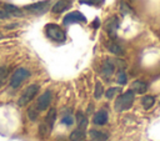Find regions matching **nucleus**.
I'll use <instances>...</instances> for the list:
<instances>
[{"label":"nucleus","mask_w":160,"mask_h":141,"mask_svg":"<svg viewBox=\"0 0 160 141\" xmlns=\"http://www.w3.org/2000/svg\"><path fill=\"white\" fill-rule=\"evenodd\" d=\"M101 71H102V75L106 76V77L110 76V75H112V72L115 71V62L111 59H106L104 61V65H102Z\"/></svg>","instance_id":"obj_10"},{"label":"nucleus","mask_w":160,"mask_h":141,"mask_svg":"<svg viewBox=\"0 0 160 141\" xmlns=\"http://www.w3.org/2000/svg\"><path fill=\"white\" fill-rule=\"evenodd\" d=\"M134 97H135V94H134L132 90L125 91L124 94H121L120 96L116 97V100H115V110L119 111V112L129 110L132 106Z\"/></svg>","instance_id":"obj_2"},{"label":"nucleus","mask_w":160,"mask_h":141,"mask_svg":"<svg viewBox=\"0 0 160 141\" xmlns=\"http://www.w3.org/2000/svg\"><path fill=\"white\" fill-rule=\"evenodd\" d=\"M102 92H104V89H102V85H101V82H96V85H95V92H94V96H95V99H100L101 96H102Z\"/></svg>","instance_id":"obj_24"},{"label":"nucleus","mask_w":160,"mask_h":141,"mask_svg":"<svg viewBox=\"0 0 160 141\" xmlns=\"http://www.w3.org/2000/svg\"><path fill=\"white\" fill-rule=\"evenodd\" d=\"M50 6V0H41V1H36V2H32V4H29V5H25L24 6V10L30 12V14H42L45 12Z\"/></svg>","instance_id":"obj_4"},{"label":"nucleus","mask_w":160,"mask_h":141,"mask_svg":"<svg viewBox=\"0 0 160 141\" xmlns=\"http://www.w3.org/2000/svg\"><path fill=\"white\" fill-rule=\"evenodd\" d=\"M45 34L51 41H55V42H64L66 40V32L58 24H52V22L46 24Z\"/></svg>","instance_id":"obj_1"},{"label":"nucleus","mask_w":160,"mask_h":141,"mask_svg":"<svg viewBox=\"0 0 160 141\" xmlns=\"http://www.w3.org/2000/svg\"><path fill=\"white\" fill-rule=\"evenodd\" d=\"M51 99H52V94L50 90H46L44 94H41L36 101V110L38 111H44L45 109L49 107L50 102H51Z\"/></svg>","instance_id":"obj_7"},{"label":"nucleus","mask_w":160,"mask_h":141,"mask_svg":"<svg viewBox=\"0 0 160 141\" xmlns=\"http://www.w3.org/2000/svg\"><path fill=\"white\" fill-rule=\"evenodd\" d=\"M80 4H86V5H92V6H100L104 0H79Z\"/></svg>","instance_id":"obj_25"},{"label":"nucleus","mask_w":160,"mask_h":141,"mask_svg":"<svg viewBox=\"0 0 160 141\" xmlns=\"http://www.w3.org/2000/svg\"><path fill=\"white\" fill-rule=\"evenodd\" d=\"M10 17V15L2 9V10H0V19H9Z\"/></svg>","instance_id":"obj_29"},{"label":"nucleus","mask_w":160,"mask_h":141,"mask_svg":"<svg viewBox=\"0 0 160 141\" xmlns=\"http://www.w3.org/2000/svg\"><path fill=\"white\" fill-rule=\"evenodd\" d=\"M126 81H128L126 72H125L124 69H120L119 72H118V82H119L120 85H124V84H126Z\"/></svg>","instance_id":"obj_23"},{"label":"nucleus","mask_w":160,"mask_h":141,"mask_svg":"<svg viewBox=\"0 0 160 141\" xmlns=\"http://www.w3.org/2000/svg\"><path fill=\"white\" fill-rule=\"evenodd\" d=\"M28 114H29V117H30V120H36V117H38V110L35 109V107H31V109H29V111H28Z\"/></svg>","instance_id":"obj_27"},{"label":"nucleus","mask_w":160,"mask_h":141,"mask_svg":"<svg viewBox=\"0 0 160 141\" xmlns=\"http://www.w3.org/2000/svg\"><path fill=\"white\" fill-rule=\"evenodd\" d=\"M4 10L10 15V16H22V10L20 9V7H18V6H15V5H12V4H4Z\"/></svg>","instance_id":"obj_12"},{"label":"nucleus","mask_w":160,"mask_h":141,"mask_svg":"<svg viewBox=\"0 0 160 141\" xmlns=\"http://www.w3.org/2000/svg\"><path fill=\"white\" fill-rule=\"evenodd\" d=\"M55 120H56V110L54 109V107H51V109H49V111H48V114H46V117H45V122L49 125V126H54V122H55Z\"/></svg>","instance_id":"obj_19"},{"label":"nucleus","mask_w":160,"mask_h":141,"mask_svg":"<svg viewBox=\"0 0 160 141\" xmlns=\"http://www.w3.org/2000/svg\"><path fill=\"white\" fill-rule=\"evenodd\" d=\"M71 6V0H58L52 7H51V11L54 14H61L64 12L65 10H68L69 7Z\"/></svg>","instance_id":"obj_9"},{"label":"nucleus","mask_w":160,"mask_h":141,"mask_svg":"<svg viewBox=\"0 0 160 141\" xmlns=\"http://www.w3.org/2000/svg\"><path fill=\"white\" fill-rule=\"evenodd\" d=\"M51 126H49L45 121L44 122H41L40 125H39V135H40V137L41 139H46L49 135H50V132H51Z\"/></svg>","instance_id":"obj_17"},{"label":"nucleus","mask_w":160,"mask_h":141,"mask_svg":"<svg viewBox=\"0 0 160 141\" xmlns=\"http://www.w3.org/2000/svg\"><path fill=\"white\" fill-rule=\"evenodd\" d=\"M76 124H78V129H81V130H85L88 126V117L81 111L76 112Z\"/></svg>","instance_id":"obj_16"},{"label":"nucleus","mask_w":160,"mask_h":141,"mask_svg":"<svg viewBox=\"0 0 160 141\" xmlns=\"http://www.w3.org/2000/svg\"><path fill=\"white\" fill-rule=\"evenodd\" d=\"M119 25H120V21H119V17L118 16H111L106 20L105 22V30L108 32V35L110 37H115L116 36V31L119 29Z\"/></svg>","instance_id":"obj_8"},{"label":"nucleus","mask_w":160,"mask_h":141,"mask_svg":"<svg viewBox=\"0 0 160 141\" xmlns=\"http://www.w3.org/2000/svg\"><path fill=\"white\" fill-rule=\"evenodd\" d=\"M131 90L134 92H136V94H144L148 90V84L141 81V80H135L131 84Z\"/></svg>","instance_id":"obj_13"},{"label":"nucleus","mask_w":160,"mask_h":141,"mask_svg":"<svg viewBox=\"0 0 160 141\" xmlns=\"http://www.w3.org/2000/svg\"><path fill=\"white\" fill-rule=\"evenodd\" d=\"M92 122L95 125H105L108 122V112L105 110H99L98 112H95Z\"/></svg>","instance_id":"obj_11"},{"label":"nucleus","mask_w":160,"mask_h":141,"mask_svg":"<svg viewBox=\"0 0 160 141\" xmlns=\"http://www.w3.org/2000/svg\"><path fill=\"white\" fill-rule=\"evenodd\" d=\"M120 90H121L120 87H109V89L105 91V97L110 100V99L115 97V96H116V95L120 92Z\"/></svg>","instance_id":"obj_21"},{"label":"nucleus","mask_w":160,"mask_h":141,"mask_svg":"<svg viewBox=\"0 0 160 141\" xmlns=\"http://www.w3.org/2000/svg\"><path fill=\"white\" fill-rule=\"evenodd\" d=\"M38 91H39V85H38V84H31V85H29V86L24 90V92L21 94V96H20V99H19V105H20V106H24V105L29 104V102L35 97V95L38 94Z\"/></svg>","instance_id":"obj_5"},{"label":"nucleus","mask_w":160,"mask_h":141,"mask_svg":"<svg viewBox=\"0 0 160 141\" xmlns=\"http://www.w3.org/2000/svg\"><path fill=\"white\" fill-rule=\"evenodd\" d=\"M72 117H71V115H66V116H64V119H62V122L65 124V125H72Z\"/></svg>","instance_id":"obj_28"},{"label":"nucleus","mask_w":160,"mask_h":141,"mask_svg":"<svg viewBox=\"0 0 160 141\" xmlns=\"http://www.w3.org/2000/svg\"><path fill=\"white\" fill-rule=\"evenodd\" d=\"M30 76V71L25 67H19L15 70V72L12 74L11 79H10V87L12 90H16L28 77Z\"/></svg>","instance_id":"obj_3"},{"label":"nucleus","mask_w":160,"mask_h":141,"mask_svg":"<svg viewBox=\"0 0 160 141\" xmlns=\"http://www.w3.org/2000/svg\"><path fill=\"white\" fill-rule=\"evenodd\" d=\"M89 135L94 141H106L108 140V134L104 131H100V130L92 129L89 131Z\"/></svg>","instance_id":"obj_14"},{"label":"nucleus","mask_w":160,"mask_h":141,"mask_svg":"<svg viewBox=\"0 0 160 141\" xmlns=\"http://www.w3.org/2000/svg\"><path fill=\"white\" fill-rule=\"evenodd\" d=\"M79 22H86V16L81 14L80 11H71L66 14L62 19L64 25H70V24H79Z\"/></svg>","instance_id":"obj_6"},{"label":"nucleus","mask_w":160,"mask_h":141,"mask_svg":"<svg viewBox=\"0 0 160 141\" xmlns=\"http://www.w3.org/2000/svg\"><path fill=\"white\" fill-rule=\"evenodd\" d=\"M70 141H84L85 139V130L76 129L70 134Z\"/></svg>","instance_id":"obj_18"},{"label":"nucleus","mask_w":160,"mask_h":141,"mask_svg":"<svg viewBox=\"0 0 160 141\" xmlns=\"http://www.w3.org/2000/svg\"><path fill=\"white\" fill-rule=\"evenodd\" d=\"M154 102H155V99H154V96H151V95H145V96H142L141 97V105H142V107L144 109H150L152 105H154Z\"/></svg>","instance_id":"obj_20"},{"label":"nucleus","mask_w":160,"mask_h":141,"mask_svg":"<svg viewBox=\"0 0 160 141\" xmlns=\"http://www.w3.org/2000/svg\"><path fill=\"white\" fill-rule=\"evenodd\" d=\"M1 37H2V34H1V32H0V39H1Z\"/></svg>","instance_id":"obj_30"},{"label":"nucleus","mask_w":160,"mask_h":141,"mask_svg":"<svg viewBox=\"0 0 160 141\" xmlns=\"http://www.w3.org/2000/svg\"><path fill=\"white\" fill-rule=\"evenodd\" d=\"M6 77H8V69L5 66H0V86H2Z\"/></svg>","instance_id":"obj_26"},{"label":"nucleus","mask_w":160,"mask_h":141,"mask_svg":"<svg viewBox=\"0 0 160 141\" xmlns=\"http://www.w3.org/2000/svg\"><path fill=\"white\" fill-rule=\"evenodd\" d=\"M106 46H108V49H109L110 52H112V54H115V55H118V56H121V55L124 54L122 47H121L119 44H116L115 41H109V42L106 44Z\"/></svg>","instance_id":"obj_15"},{"label":"nucleus","mask_w":160,"mask_h":141,"mask_svg":"<svg viewBox=\"0 0 160 141\" xmlns=\"http://www.w3.org/2000/svg\"><path fill=\"white\" fill-rule=\"evenodd\" d=\"M119 9H120V11H121V14L122 15H128V14H130L131 12V7H130V5L126 2V1H120V4H119Z\"/></svg>","instance_id":"obj_22"}]
</instances>
